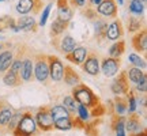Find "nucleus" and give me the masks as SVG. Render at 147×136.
<instances>
[{
    "label": "nucleus",
    "mask_w": 147,
    "mask_h": 136,
    "mask_svg": "<svg viewBox=\"0 0 147 136\" xmlns=\"http://www.w3.org/2000/svg\"><path fill=\"white\" fill-rule=\"evenodd\" d=\"M113 106H115V113L119 114H125L128 112V101L127 97H124L123 94H117L113 100Z\"/></svg>",
    "instance_id": "nucleus-24"
},
{
    "label": "nucleus",
    "mask_w": 147,
    "mask_h": 136,
    "mask_svg": "<svg viewBox=\"0 0 147 136\" xmlns=\"http://www.w3.org/2000/svg\"><path fill=\"white\" fill-rule=\"evenodd\" d=\"M7 29L15 30V19L11 18V16H8V15L0 16V32L7 30Z\"/></svg>",
    "instance_id": "nucleus-33"
},
{
    "label": "nucleus",
    "mask_w": 147,
    "mask_h": 136,
    "mask_svg": "<svg viewBox=\"0 0 147 136\" xmlns=\"http://www.w3.org/2000/svg\"><path fill=\"white\" fill-rule=\"evenodd\" d=\"M127 75H128V79L135 84L147 80V76H146V73H144V71L140 69L139 67H136V65H132V67L128 68L127 69Z\"/></svg>",
    "instance_id": "nucleus-22"
},
{
    "label": "nucleus",
    "mask_w": 147,
    "mask_h": 136,
    "mask_svg": "<svg viewBox=\"0 0 147 136\" xmlns=\"http://www.w3.org/2000/svg\"><path fill=\"white\" fill-rule=\"evenodd\" d=\"M86 55H87V49L84 46H75L71 52L65 53L64 56H65V60H68L69 63L75 64V65H80L83 63Z\"/></svg>",
    "instance_id": "nucleus-18"
},
{
    "label": "nucleus",
    "mask_w": 147,
    "mask_h": 136,
    "mask_svg": "<svg viewBox=\"0 0 147 136\" xmlns=\"http://www.w3.org/2000/svg\"><path fill=\"white\" fill-rule=\"evenodd\" d=\"M136 91H139V93H143V94H146V91H147V80H144V82H140V83L136 84Z\"/></svg>",
    "instance_id": "nucleus-42"
},
{
    "label": "nucleus",
    "mask_w": 147,
    "mask_h": 136,
    "mask_svg": "<svg viewBox=\"0 0 147 136\" xmlns=\"http://www.w3.org/2000/svg\"><path fill=\"white\" fill-rule=\"evenodd\" d=\"M72 98L76 101V104L84 105L87 109H91L93 106L98 105L101 102L100 97L94 94V91L90 89L89 86L83 84L82 82L78 84H75L72 89Z\"/></svg>",
    "instance_id": "nucleus-1"
},
{
    "label": "nucleus",
    "mask_w": 147,
    "mask_h": 136,
    "mask_svg": "<svg viewBox=\"0 0 147 136\" xmlns=\"http://www.w3.org/2000/svg\"><path fill=\"white\" fill-rule=\"evenodd\" d=\"M33 72L34 78L44 84H48L49 79V67H48V55L34 53L33 56Z\"/></svg>",
    "instance_id": "nucleus-3"
},
{
    "label": "nucleus",
    "mask_w": 147,
    "mask_h": 136,
    "mask_svg": "<svg viewBox=\"0 0 147 136\" xmlns=\"http://www.w3.org/2000/svg\"><path fill=\"white\" fill-rule=\"evenodd\" d=\"M124 128H125V132H128L129 135H136L140 132L142 129V120H140V116L135 112H129V116L125 118V123H124Z\"/></svg>",
    "instance_id": "nucleus-15"
},
{
    "label": "nucleus",
    "mask_w": 147,
    "mask_h": 136,
    "mask_svg": "<svg viewBox=\"0 0 147 136\" xmlns=\"http://www.w3.org/2000/svg\"><path fill=\"white\" fill-rule=\"evenodd\" d=\"M125 52V41L124 40H116L115 44L109 49V56L112 57H121L123 53Z\"/></svg>",
    "instance_id": "nucleus-28"
},
{
    "label": "nucleus",
    "mask_w": 147,
    "mask_h": 136,
    "mask_svg": "<svg viewBox=\"0 0 147 136\" xmlns=\"http://www.w3.org/2000/svg\"><path fill=\"white\" fill-rule=\"evenodd\" d=\"M48 67H49V78L53 82H61L63 80L64 64L57 56L48 55Z\"/></svg>",
    "instance_id": "nucleus-9"
},
{
    "label": "nucleus",
    "mask_w": 147,
    "mask_h": 136,
    "mask_svg": "<svg viewBox=\"0 0 147 136\" xmlns=\"http://www.w3.org/2000/svg\"><path fill=\"white\" fill-rule=\"evenodd\" d=\"M143 26V23L140 22L139 18H136L135 15H129L128 16V25H127V29H128V32L129 33H136L139 32Z\"/></svg>",
    "instance_id": "nucleus-31"
},
{
    "label": "nucleus",
    "mask_w": 147,
    "mask_h": 136,
    "mask_svg": "<svg viewBox=\"0 0 147 136\" xmlns=\"http://www.w3.org/2000/svg\"><path fill=\"white\" fill-rule=\"evenodd\" d=\"M12 46V44L11 42H0V50H3V49H7V48Z\"/></svg>",
    "instance_id": "nucleus-43"
},
{
    "label": "nucleus",
    "mask_w": 147,
    "mask_h": 136,
    "mask_svg": "<svg viewBox=\"0 0 147 136\" xmlns=\"http://www.w3.org/2000/svg\"><path fill=\"white\" fill-rule=\"evenodd\" d=\"M51 10H52V4H48L45 7V10L42 11V16H41V21H40V26H44L45 23H47V19L49 14H51Z\"/></svg>",
    "instance_id": "nucleus-40"
},
{
    "label": "nucleus",
    "mask_w": 147,
    "mask_h": 136,
    "mask_svg": "<svg viewBox=\"0 0 147 136\" xmlns=\"http://www.w3.org/2000/svg\"><path fill=\"white\" fill-rule=\"evenodd\" d=\"M15 109L5 100H0V133H7V125Z\"/></svg>",
    "instance_id": "nucleus-10"
},
{
    "label": "nucleus",
    "mask_w": 147,
    "mask_h": 136,
    "mask_svg": "<svg viewBox=\"0 0 147 136\" xmlns=\"http://www.w3.org/2000/svg\"><path fill=\"white\" fill-rule=\"evenodd\" d=\"M97 12L104 18H116L117 16V3L116 0H101L95 7Z\"/></svg>",
    "instance_id": "nucleus-13"
},
{
    "label": "nucleus",
    "mask_w": 147,
    "mask_h": 136,
    "mask_svg": "<svg viewBox=\"0 0 147 136\" xmlns=\"http://www.w3.org/2000/svg\"><path fill=\"white\" fill-rule=\"evenodd\" d=\"M51 113H52V118L55 120H60V118H68L71 117V113H69L67 108L63 106V105H56V106H51Z\"/></svg>",
    "instance_id": "nucleus-27"
},
{
    "label": "nucleus",
    "mask_w": 147,
    "mask_h": 136,
    "mask_svg": "<svg viewBox=\"0 0 147 136\" xmlns=\"http://www.w3.org/2000/svg\"><path fill=\"white\" fill-rule=\"evenodd\" d=\"M144 10V3H142L140 0H131L129 3V12L135 14V15H140Z\"/></svg>",
    "instance_id": "nucleus-35"
},
{
    "label": "nucleus",
    "mask_w": 147,
    "mask_h": 136,
    "mask_svg": "<svg viewBox=\"0 0 147 136\" xmlns=\"http://www.w3.org/2000/svg\"><path fill=\"white\" fill-rule=\"evenodd\" d=\"M94 120L93 121H84V127H83V131L86 132V135H98V129L97 127L100 124L101 121V117H93Z\"/></svg>",
    "instance_id": "nucleus-29"
},
{
    "label": "nucleus",
    "mask_w": 147,
    "mask_h": 136,
    "mask_svg": "<svg viewBox=\"0 0 147 136\" xmlns=\"http://www.w3.org/2000/svg\"><path fill=\"white\" fill-rule=\"evenodd\" d=\"M84 5H86V8H83V7H82V14H83V16L86 18V19L94 22L97 18H100V16H101L100 14L97 12V10H95L94 5L89 4V3H86Z\"/></svg>",
    "instance_id": "nucleus-30"
},
{
    "label": "nucleus",
    "mask_w": 147,
    "mask_h": 136,
    "mask_svg": "<svg viewBox=\"0 0 147 136\" xmlns=\"http://www.w3.org/2000/svg\"><path fill=\"white\" fill-rule=\"evenodd\" d=\"M76 112H78V116L82 118V120H89L90 118V112H89V109L84 106V105H80L79 104V106L76 108Z\"/></svg>",
    "instance_id": "nucleus-39"
},
{
    "label": "nucleus",
    "mask_w": 147,
    "mask_h": 136,
    "mask_svg": "<svg viewBox=\"0 0 147 136\" xmlns=\"http://www.w3.org/2000/svg\"><path fill=\"white\" fill-rule=\"evenodd\" d=\"M63 106H65V108H67V110H68L71 114H76V101L72 98V95L64 97Z\"/></svg>",
    "instance_id": "nucleus-36"
},
{
    "label": "nucleus",
    "mask_w": 147,
    "mask_h": 136,
    "mask_svg": "<svg viewBox=\"0 0 147 136\" xmlns=\"http://www.w3.org/2000/svg\"><path fill=\"white\" fill-rule=\"evenodd\" d=\"M27 32V33H36L38 30V23L36 22L34 16L30 15H23L21 16L18 21H15V32Z\"/></svg>",
    "instance_id": "nucleus-14"
},
{
    "label": "nucleus",
    "mask_w": 147,
    "mask_h": 136,
    "mask_svg": "<svg viewBox=\"0 0 147 136\" xmlns=\"http://www.w3.org/2000/svg\"><path fill=\"white\" fill-rule=\"evenodd\" d=\"M106 29H108V22L104 16H100L94 21V36L97 42H102L106 40Z\"/></svg>",
    "instance_id": "nucleus-20"
},
{
    "label": "nucleus",
    "mask_w": 147,
    "mask_h": 136,
    "mask_svg": "<svg viewBox=\"0 0 147 136\" xmlns=\"http://www.w3.org/2000/svg\"><path fill=\"white\" fill-rule=\"evenodd\" d=\"M86 3H87V0H68V4L72 7L74 10H75V8H82V7H84Z\"/></svg>",
    "instance_id": "nucleus-41"
},
{
    "label": "nucleus",
    "mask_w": 147,
    "mask_h": 136,
    "mask_svg": "<svg viewBox=\"0 0 147 136\" xmlns=\"http://www.w3.org/2000/svg\"><path fill=\"white\" fill-rule=\"evenodd\" d=\"M53 127H55V129H59V131H69V129L72 128V121H71V117H68V118L55 120L53 121Z\"/></svg>",
    "instance_id": "nucleus-32"
},
{
    "label": "nucleus",
    "mask_w": 147,
    "mask_h": 136,
    "mask_svg": "<svg viewBox=\"0 0 147 136\" xmlns=\"http://www.w3.org/2000/svg\"><path fill=\"white\" fill-rule=\"evenodd\" d=\"M89 112H90V117H102L106 113V106L100 102L98 105H95L91 109H89Z\"/></svg>",
    "instance_id": "nucleus-37"
},
{
    "label": "nucleus",
    "mask_w": 147,
    "mask_h": 136,
    "mask_svg": "<svg viewBox=\"0 0 147 136\" xmlns=\"http://www.w3.org/2000/svg\"><path fill=\"white\" fill-rule=\"evenodd\" d=\"M3 83L8 87H19L23 84V80L19 75L11 72L10 69H7L4 73H3Z\"/></svg>",
    "instance_id": "nucleus-23"
},
{
    "label": "nucleus",
    "mask_w": 147,
    "mask_h": 136,
    "mask_svg": "<svg viewBox=\"0 0 147 136\" xmlns=\"http://www.w3.org/2000/svg\"><path fill=\"white\" fill-rule=\"evenodd\" d=\"M38 128L36 124V118H34V113L30 109H23L22 116L16 127L14 128L12 133L15 136H32L38 133Z\"/></svg>",
    "instance_id": "nucleus-2"
},
{
    "label": "nucleus",
    "mask_w": 147,
    "mask_h": 136,
    "mask_svg": "<svg viewBox=\"0 0 147 136\" xmlns=\"http://www.w3.org/2000/svg\"><path fill=\"white\" fill-rule=\"evenodd\" d=\"M12 59H14V48L12 46L0 50V75H3L10 68Z\"/></svg>",
    "instance_id": "nucleus-19"
},
{
    "label": "nucleus",
    "mask_w": 147,
    "mask_h": 136,
    "mask_svg": "<svg viewBox=\"0 0 147 136\" xmlns=\"http://www.w3.org/2000/svg\"><path fill=\"white\" fill-rule=\"evenodd\" d=\"M140 1H142V3H144V4H146V1H147V0H140Z\"/></svg>",
    "instance_id": "nucleus-45"
},
{
    "label": "nucleus",
    "mask_w": 147,
    "mask_h": 136,
    "mask_svg": "<svg viewBox=\"0 0 147 136\" xmlns=\"http://www.w3.org/2000/svg\"><path fill=\"white\" fill-rule=\"evenodd\" d=\"M42 8H44L42 0H19L16 4V11L21 15H26V14L38 15Z\"/></svg>",
    "instance_id": "nucleus-6"
},
{
    "label": "nucleus",
    "mask_w": 147,
    "mask_h": 136,
    "mask_svg": "<svg viewBox=\"0 0 147 136\" xmlns=\"http://www.w3.org/2000/svg\"><path fill=\"white\" fill-rule=\"evenodd\" d=\"M80 67L84 72L90 76H97L100 73V56L95 52H87L84 57L83 63L80 64Z\"/></svg>",
    "instance_id": "nucleus-7"
},
{
    "label": "nucleus",
    "mask_w": 147,
    "mask_h": 136,
    "mask_svg": "<svg viewBox=\"0 0 147 136\" xmlns=\"http://www.w3.org/2000/svg\"><path fill=\"white\" fill-rule=\"evenodd\" d=\"M72 16H74V8L68 4V3L57 5V18L59 19L69 22L72 19Z\"/></svg>",
    "instance_id": "nucleus-26"
},
{
    "label": "nucleus",
    "mask_w": 147,
    "mask_h": 136,
    "mask_svg": "<svg viewBox=\"0 0 147 136\" xmlns=\"http://www.w3.org/2000/svg\"><path fill=\"white\" fill-rule=\"evenodd\" d=\"M0 1H4V0H0Z\"/></svg>",
    "instance_id": "nucleus-46"
},
{
    "label": "nucleus",
    "mask_w": 147,
    "mask_h": 136,
    "mask_svg": "<svg viewBox=\"0 0 147 136\" xmlns=\"http://www.w3.org/2000/svg\"><path fill=\"white\" fill-rule=\"evenodd\" d=\"M63 79H64V82H65V84H68L71 87H74L75 84L80 83V76H79V73L76 72L71 65H64Z\"/></svg>",
    "instance_id": "nucleus-21"
},
{
    "label": "nucleus",
    "mask_w": 147,
    "mask_h": 136,
    "mask_svg": "<svg viewBox=\"0 0 147 136\" xmlns=\"http://www.w3.org/2000/svg\"><path fill=\"white\" fill-rule=\"evenodd\" d=\"M119 1V4H123V0H117Z\"/></svg>",
    "instance_id": "nucleus-44"
},
{
    "label": "nucleus",
    "mask_w": 147,
    "mask_h": 136,
    "mask_svg": "<svg viewBox=\"0 0 147 136\" xmlns=\"http://www.w3.org/2000/svg\"><path fill=\"white\" fill-rule=\"evenodd\" d=\"M34 118H36L37 128H38L40 131L51 132L55 129V127H53L52 113H51V105L40 106V108L37 109L36 114H34Z\"/></svg>",
    "instance_id": "nucleus-4"
},
{
    "label": "nucleus",
    "mask_w": 147,
    "mask_h": 136,
    "mask_svg": "<svg viewBox=\"0 0 147 136\" xmlns=\"http://www.w3.org/2000/svg\"><path fill=\"white\" fill-rule=\"evenodd\" d=\"M132 46L134 49L139 53H143L146 56V50H147V30L146 27H142L139 32H136V34L132 37Z\"/></svg>",
    "instance_id": "nucleus-16"
},
{
    "label": "nucleus",
    "mask_w": 147,
    "mask_h": 136,
    "mask_svg": "<svg viewBox=\"0 0 147 136\" xmlns=\"http://www.w3.org/2000/svg\"><path fill=\"white\" fill-rule=\"evenodd\" d=\"M51 45H52L57 52L65 55V53L71 52L74 48L76 46V41H75L69 34H65V36L59 34V36H55L51 38Z\"/></svg>",
    "instance_id": "nucleus-5"
},
{
    "label": "nucleus",
    "mask_w": 147,
    "mask_h": 136,
    "mask_svg": "<svg viewBox=\"0 0 147 136\" xmlns=\"http://www.w3.org/2000/svg\"><path fill=\"white\" fill-rule=\"evenodd\" d=\"M110 90L112 93H115L116 95L117 94H123L125 95L129 90V79H128V75H127V71H120L119 76L112 82L110 84Z\"/></svg>",
    "instance_id": "nucleus-12"
},
{
    "label": "nucleus",
    "mask_w": 147,
    "mask_h": 136,
    "mask_svg": "<svg viewBox=\"0 0 147 136\" xmlns=\"http://www.w3.org/2000/svg\"><path fill=\"white\" fill-rule=\"evenodd\" d=\"M68 23L67 21H61L56 18L55 21L52 22V26H51V37L59 36V34H64V32L68 29Z\"/></svg>",
    "instance_id": "nucleus-25"
},
{
    "label": "nucleus",
    "mask_w": 147,
    "mask_h": 136,
    "mask_svg": "<svg viewBox=\"0 0 147 136\" xmlns=\"http://www.w3.org/2000/svg\"><path fill=\"white\" fill-rule=\"evenodd\" d=\"M120 67H121V59L109 56V57L102 59V64H101L100 69L102 71V73L105 75L106 78H112V76H115L116 73L119 72Z\"/></svg>",
    "instance_id": "nucleus-11"
},
{
    "label": "nucleus",
    "mask_w": 147,
    "mask_h": 136,
    "mask_svg": "<svg viewBox=\"0 0 147 136\" xmlns=\"http://www.w3.org/2000/svg\"><path fill=\"white\" fill-rule=\"evenodd\" d=\"M33 56L34 53L32 49L27 46L26 52L23 55L22 59V65H21V78L23 82H32L34 78V72H33Z\"/></svg>",
    "instance_id": "nucleus-8"
},
{
    "label": "nucleus",
    "mask_w": 147,
    "mask_h": 136,
    "mask_svg": "<svg viewBox=\"0 0 147 136\" xmlns=\"http://www.w3.org/2000/svg\"><path fill=\"white\" fill-rule=\"evenodd\" d=\"M124 36V27H123V22L120 19H115L110 25H108L106 29V38L110 41H116L120 40Z\"/></svg>",
    "instance_id": "nucleus-17"
},
{
    "label": "nucleus",
    "mask_w": 147,
    "mask_h": 136,
    "mask_svg": "<svg viewBox=\"0 0 147 136\" xmlns=\"http://www.w3.org/2000/svg\"><path fill=\"white\" fill-rule=\"evenodd\" d=\"M128 60H129V63H131L132 65H136V67L142 68V69L146 68V61H144L140 56L135 55V53H131V55H129V57H128Z\"/></svg>",
    "instance_id": "nucleus-38"
},
{
    "label": "nucleus",
    "mask_w": 147,
    "mask_h": 136,
    "mask_svg": "<svg viewBox=\"0 0 147 136\" xmlns=\"http://www.w3.org/2000/svg\"><path fill=\"white\" fill-rule=\"evenodd\" d=\"M125 97L127 101H128V112H135L136 110V94H135V90L129 87Z\"/></svg>",
    "instance_id": "nucleus-34"
}]
</instances>
